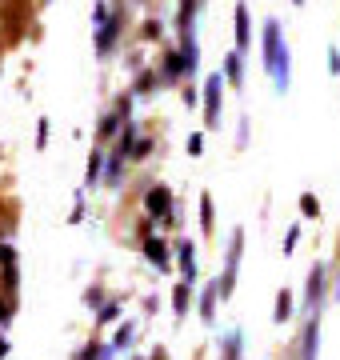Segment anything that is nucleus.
<instances>
[{"mask_svg":"<svg viewBox=\"0 0 340 360\" xmlns=\"http://www.w3.org/2000/svg\"><path fill=\"white\" fill-rule=\"evenodd\" d=\"M261 49H264V68L273 77L276 92H288L292 84V56H288V44H285V28L276 16L264 20V32H261Z\"/></svg>","mask_w":340,"mask_h":360,"instance_id":"1","label":"nucleus"},{"mask_svg":"<svg viewBox=\"0 0 340 360\" xmlns=\"http://www.w3.org/2000/svg\"><path fill=\"white\" fill-rule=\"evenodd\" d=\"M240 252H244V229H233V232H228V248H224V272L216 276V292H221V300H228V296L236 292Z\"/></svg>","mask_w":340,"mask_h":360,"instance_id":"2","label":"nucleus"},{"mask_svg":"<svg viewBox=\"0 0 340 360\" xmlns=\"http://www.w3.org/2000/svg\"><path fill=\"white\" fill-rule=\"evenodd\" d=\"M328 264L316 260L308 269V284H304V316H320L325 312V300H328Z\"/></svg>","mask_w":340,"mask_h":360,"instance_id":"3","label":"nucleus"},{"mask_svg":"<svg viewBox=\"0 0 340 360\" xmlns=\"http://www.w3.org/2000/svg\"><path fill=\"white\" fill-rule=\"evenodd\" d=\"M200 101H204V129H221V112H224V77L221 72L204 77Z\"/></svg>","mask_w":340,"mask_h":360,"instance_id":"4","label":"nucleus"},{"mask_svg":"<svg viewBox=\"0 0 340 360\" xmlns=\"http://www.w3.org/2000/svg\"><path fill=\"white\" fill-rule=\"evenodd\" d=\"M144 212H148V220H164L172 217V188L169 184H148L144 188Z\"/></svg>","mask_w":340,"mask_h":360,"instance_id":"5","label":"nucleus"},{"mask_svg":"<svg viewBox=\"0 0 340 360\" xmlns=\"http://www.w3.org/2000/svg\"><path fill=\"white\" fill-rule=\"evenodd\" d=\"M120 32H124V8L108 13V20H105L100 28H96V52H100V56H108V52L117 49Z\"/></svg>","mask_w":340,"mask_h":360,"instance_id":"6","label":"nucleus"},{"mask_svg":"<svg viewBox=\"0 0 340 360\" xmlns=\"http://www.w3.org/2000/svg\"><path fill=\"white\" fill-rule=\"evenodd\" d=\"M296 360H316L320 356V316H304V328H301V340H296Z\"/></svg>","mask_w":340,"mask_h":360,"instance_id":"7","label":"nucleus"},{"mask_svg":"<svg viewBox=\"0 0 340 360\" xmlns=\"http://www.w3.org/2000/svg\"><path fill=\"white\" fill-rule=\"evenodd\" d=\"M172 252H176V260H172V264L181 269V281L197 288V245H192V240H181Z\"/></svg>","mask_w":340,"mask_h":360,"instance_id":"8","label":"nucleus"},{"mask_svg":"<svg viewBox=\"0 0 340 360\" xmlns=\"http://www.w3.org/2000/svg\"><path fill=\"white\" fill-rule=\"evenodd\" d=\"M144 260L157 272H172V248L160 236H144Z\"/></svg>","mask_w":340,"mask_h":360,"instance_id":"9","label":"nucleus"},{"mask_svg":"<svg viewBox=\"0 0 340 360\" xmlns=\"http://www.w3.org/2000/svg\"><path fill=\"white\" fill-rule=\"evenodd\" d=\"M136 141H140V124H136V120H124V129L117 132V148H112V156H117V160H129L132 148H136Z\"/></svg>","mask_w":340,"mask_h":360,"instance_id":"10","label":"nucleus"},{"mask_svg":"<svg viewBox=\"0 0 340 360\" xmlns=\"http://www.w3.org/2000/svg\"><path fill=\"white\" fill-rule=\"evenodd\" d=\"M252 44V25H249V4H236V52L244 56V49Z\"/></svg>","mask_w":340,"mask_h":360,"instance_id":"11","label":"nucleus"},{"mask_svg":"<svg viewBox=\"0 0 340 360\" xmlns=\"http://www.w3.org/2000/svg\"><path fill=\"white\" fill-rule=\"evenodd\" d=\"M221 360H244V333L240 328H228L221 336Z\"/></svg>","mask_w":340,"mask_h":360,"instance_id":"12","label":"nucleus"},{"mask_svg":"<svg viewBox=\"0 0 340 360\" xmlns=\"http://www.w3.org/2000/svg\"><path fill=\"white\" fill-rule=\"evenodd\" d=\"M100 176H105V153H100V148H92L89 165H84V184H80V193L96 188V184H100Z\"/></svg>","mask_w":340,"mask_h":360,"instance_id":"13","label":"nucleus"},{"mask_svg":"<svg viewBox=\"0 0 340 360\" xmlns=\"http://www.w3.org/2000/svg\"><path fill=\"white\" fill-rule=\"evenodd\" d=\"M132 340H136V321H124L117 333H112V340H108V352L120 356V352H129L132 348Z\"/></svg>","mask_w":340,"mask_h":360,"instance_id":"14","label":"nucleus"},{"mask_svg":"<svg viewBox=\"0 0 340 360\" xmlns=\"http://www.w3.org/2000/svg\"><path fill=\"white\" fill-rule=\"evenodd\" d=\"M216 300H221L216 281H209L204 288H200V321H204V324H216Z\"/></svg>","mask_w":340,"mask_h":360,"instance_id":"15","label":"nucleus"},{"mask_svg":"<svg viewBox=\"0 0 340 360\" xmlns=\"http://www.w3.org/2000/svg\"><path fill=\"white\" fill-rule=\"evenodd\" d=\"M192 296H197V292H192V284H184V281L172 288V312H176V324L188 316V304H192Z\"/></svg>","mask_w":340,"mask_h":360,"instance_id":"16","label":"nucleus"},{"mask_svg":"<svg viewBox=\"0 0 340 360\" xmlns=\"http://www.w3.org/2000/svg\"><path fill=\"white\" fill-rule=\"evenodd\" d=\"M160 84V77H157V68H136V80H132V89H129V96H148V92Z\"/></svg>","mask_w":340,"mask_h":360,"instance_id":"17","label":"nucleus"},{"mask_svg":"<svg viewBox=\"0 0 340 360\" xmlns=\"http://www.w3.org/2000/svg\"><path fill=\"white\" fill-rule=\"evenodd\" d=\"M224 84H240V80H244V56H240V52H228V56H224Z\"/></svg>","mask_w":340,"mask_h":360,"instance_id":"18","label":"nucleus"},{"mask_svg":"<svg viewBox=\"0 0 340 360\" xmlns=\"http://www.w3.org/2000/svg\"><path fill=\"white\" fill-rule=\"evenodd\" d=\"M124 120H132V116L117 112V108H112V112H105V116H100V124H96V136H100V141H108V136H117Z\"/></svg>","mask_w":340,"mask_h":360,"instance_id":"19","label":"nucleus"},{"mask_svg":"<svg viewBox=\"0 0 340 360\" xmlns=\"http://www.w3.org/2000/svg\"><path fill=\"white\" fill-rule=\"evenodd\" d=\"M292 309H296V296L288 292V288H280V292H276L273 321H276V324H288V321H292Z\"/></svg>","mask_w":340,"mask_h":360,"instance_id":"20","label":"nucleus"},{"mask_svg":"<svg viewBox=\"0 0 340 360\" xmlns=\"http://www.w3.org/2000/svg\"><path fill=\"white\" fill-rule=\"evenodd\" d=\"M0 292L8 296V300H16V292H20V269L16 264H4L0 269Z\"/></svg>","mask_w":340,"mask_h":360,"instance_id":"21","label":"nucleus"},{"mask_svg":"<svg viewBox=\"0 0 340 360\" xmlns=\"http://www.w3.org/2000/svg\"><path fill=\"white\" fill-rule=\"evenodd\" d=\"M197 8H200V0H181V13H176V28L181 32L197 28Z\"/></svg>","mask_w":340,"mask_h":360,"instance_id":"22","label":"nucleus"},{"mask_svg":"<svg viewBox=\"0 0 340 360\" xmlns=\"http://www.w3.org/2000/svg\"><path fill=\"white\" fill-rule=\"evenodd\" d=\"M200 229H204V236L216 232V208H212V196L209 193H200Z\"/></svg>","mask_w":340,"mask_h":360,"instance_id":"23","label":"nucleus"},{"mask_svg":"<svg viewBox=\"0 0 340 360\" xmlns=\"http://www.w3.org/2000/svg\"><path fill=\"white\" fill-rule=\"evenodd\" d=\"M120 176H124V160L105 156V184H108V188H120Z\"/></svg>","mask_w":340,"mask_h":360,"instance_id":"24","label":"nucleus"},{"mask_svg":"<svg viewBox=\"0 0 340 360\" xmlns=\"http://www.w3.org/2000/svg\"><path fill=\"white\" fill-rule=\"evenodd\" d=\"M84 304H89L92 312H100V309H105V288H100V284L84 288Z\"/></svg>","mask_w":340,"mask_h":360,"instance_id":"25","label":"nucleus"},{"mask_svg":"<svg viewBox=\"0 0 340 360\" xmlns=\"http://www.w3.org/2000/svg\"><path fill=\"white\" fill-rule=\"evenodd\" d=\"M13 312H16V300H8V296L0 292V333L13 324Z\"/></svg>","mask_w":340,"mask_h":360,"instance_id":"26","label":"nucleus"},{"mask_svg":"<svg viewBox=\"0 0 340 360\" xmlns=\"http://www.w3.org/2000/svg\"><path fill=\"white\" fill-rule=\"evenodd\" d=\"M117 316H120V304L117 300H105V309L96 312V324H117Z\"/></svg>","mask_w":340,"mask_h":360,"instance_id":"27","label":"nucleus"},{"mask_svg":"<svg viewBox=\"0 0 340 360\" xmlns=\"http://www.w3.org/2000/svg\"><path fill=\"white\" fill-rule=\"evenodd\" d=\"M301 217H308V220L320 217V200H316L313 193H301Z\"/></svg>","mask_w":340,"mask_h":360,"instance_id":"28","label":"nucleus"},{"mask_svg":"<svg viewBox=\"0 0 340 360\" xmlns=\"http://www.w3.org/2000/svg\"><path fill=\"white\" fill-rule=\"evenodd\" d=\"M72 360H100V345H96V340H89V345L80 348V352H77Z\"/></svg>","mask_w":340,"mask_h":360,"instance_id":"29","label":"nucleus"},{"mask_svg":"<svg viewBox=\"0 0 340 360\" xmlns=\"http://www.w3.org/2000/svg\"><path fill=\"white\" fill-rule=\"evenodd\" d=\"M48 132H53V120H37V148L48 144Z\"/></svg>","mask_w":340,"mask_h":360,"instance_id":"30","label":"nucleus"},{"mask_svg":"<svg viewBox=\"0 0 340 360\" xmlns=\"http://www.w3.org/2000/svg\"><path fill=\"white\" fill-rule=\"evenodd\" d=\"M4 264H16V248L8 245V240H0V269Z\"/></svg>","mask_w":340,"mask_h":360,"instance_id":"31","label":"nucleus"},{"mask_svg":"<svg viewBox=\"0 0 340 360\" xmlns=\"http://www.w3.org/2000/svg\"><path fill=\"white\" fill-rule=\"evenodd\" d=\"M140 37H144V40H160V20H144Z\"/></svg>","mask_w":340,"mask_h":360,"instance_id":"32","label":"nucleus"},{"mask_svg":"<svg viewBox=\"0 0 340 360\" xmlns=\"http://www.w3.org/2000/svg\"><path fill=\"white\" fill-rule=\"evenodd\" d=\"M105 20H108V4H105V0H96V8H92V25L100 28Z\"/></svg>","mask_w":340,"mask_h":360,"instance_id":"33","label":"nucleus"},{"mask_svg":"<svg viewBox=\"0 0 340 360\" xmlns=\"http://www.w3.org/2000/svg\"><path fill=\"white\" fill-rule=\"evenodd\" d=\"M296 240H301V224H292V229H288V236H285V257L296 248Z\"/></svg>","mask_w":340,"mask_h":360,"instance_id":"34","label":"nucleus"},{"mask_svg":"<svg viewBox=\"0 0 340 360\" xmlns=\"http://www.w3.org/2000/svg\"><path fill=\"white\" fill-rule=\"evenodd\" d=\"M148 153H152V141H136V148H132V160H148Z\"/></svg>","mask_w":340,"mask_h":360,"instance_id":"35","label":"nucleus"},{"mask_svg":"<svg viewBox=\"0 0 340 360\" xmlns=\"http://www.w3.org/2000/svg\"><path fill=\"white\" fill-rule=\"evenodd\" d=\"M188 153H192V156L204 153V136H200V132H192V136H188Z\"/></svg>","mask_w":340,"mask_h":360,"instance_id":"36","label":"nucleus"},{"mask_svg":"<svg viewBox=\"0 0 340 360\" xmlns=\"http://www.w3.org/2000/svg\"><path fill=\"white\" fill-rule=\"evenodd\" d=\"M181 101H184V104H188V108H192V104H197V101H200V92H197V89H192V84H188V92H181Z\"/></svg>","mask_w":340,"mask_h":360,"instance_id":"37","label":"nucleus"},{"mask_svg":"<svg viewBox=\"0 0 340 360\" xmlns=\"http://www.w3.org/2000/svg\"><path fill=\"white\" fill-rule=\"evenodd\" d=\"M328 68H332V72H340V49H328Z\"/></svg>","mask_w":340,"mask_h":360,"instance_id":"38","label":"nucleus"},{"mask_svg":"<svg viewBox=\"0 0 340 360\" xmlns=\"http://www.w3.org/2000/svg\"><path fill=\"white\" fill-rule=\"evenodd\" d=\"M332 296L340 300V260H336V281H332Z\"/></svg>","mask_w":340,"mask_h":360,"instance_id":"39","label":"nucleus"},{"mask_svg":"<svg viewBox=\"0 0 340 360\" xmlns=\"http://www.w3.org/2000/svg\"><path fill=\"white\" fill-rule=\"evenodd\" d=\"M8 352H13V345H8V340H4V336H0V360L8 356Z\"/></svg>","mask_w":340,"mask_h":360,"instance_id":"40","label":"nucleus"},{"mask_svg":"<svg viewBox=\"0 0 340 360\" xmlns=\"http://www.w3.org/2000/svg\"><path fill=\"white\" fill-rule=\"evenodd\" d=\"M292 4H304V0H292Z\"/></svg>","mask_w":340,"mask_h":360,"instance_id":"41","label":"nucleus"},{"mask_svg":"<svg viewBox=\"0 0 340 360\" xmlns=\"http://www.w3.org/2000/svg\"><path fill=\"white\" fill-rule=\"evenodd\" d=\"M132 360H140V356H132Z\"/></svg>","mask_w":340,"mask_h":360,"instance_id":"42","label":"nucleus"}]
</instances>
